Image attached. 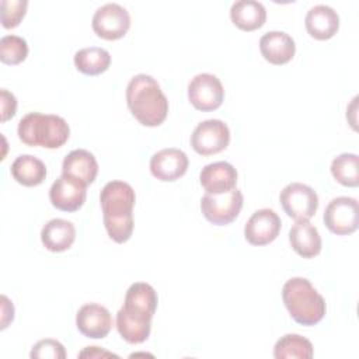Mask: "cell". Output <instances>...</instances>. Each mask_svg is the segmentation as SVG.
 Listing matches in <instances>:
<instances>
[{
  "label": "cell",
  "instance_id": "6da1fadb",
  "mask_svg": "<svg viewBox=\"0 0 359 359\" xmlns=\"http://www.w3.org/2000/svg\"><path fill=\"white\" fill-rule=\"evenodd\" d=\"M136 195L133 188L123 181H109L100 194L104 213V226L115 243H125L133 233V206Z\"/></svg>",
  "mask_w": 359,
  "mask_h": 359
},
{
  "label": "cell",
  "instance_id": "7a4b0ae2",
  "mask_svg": "<svg viewBox=\"0 0 359 359\" xmlns=\"http://www.w3.org/2000/svg\"><path fill=\"white\" fill-rule=\"evenodd\" d=\"M130 114L144 126H158L168 114V100L160 84L149 74H136L126 87Z\"/></svg>",
  "mask_w": 359,
  "mask_h": 359
},
{
  "label": "cell",
  "instance_id": "3957f363",
  "mask_svg": "<svg viewBox=\"0 0 359 359\" xmlns=\"http://www.w3.org/2000/svg\"><path fill=\"white\" fill-rule=\"evenodd\" d=\"M283 303L292 318L302 325H316L325 316V300L306 278H292L282 287Z\"/></svg>",
  "mask_w": 359,
  "mask_h": 359
},
{
  "label": "cell",
  "instance_id": "277c9868",
  "mask_svg": "<svg viewBox=\"0 0 359 359\" xmlns=\"http://www.w3.org/2000/svg\"><path fill=\"white\" fill-rule=\"evenodd\" d=\"M18 137L27 146H42L46 149L62 147L69 136V123L59 115L29 112L18 123Z\"/></svg>",
  "mask_w": 359,
  "mask_h": 359
},
{
  "label": "cell",
  "instance_id": "5b68a950",
  "mask_svg": "<svg viewBox=\"0 0 359 359\" xmlns=\"http://www.w3.org/2000/svg\"><path fill=\"white\" fill-rule=\"evenodd\" d=\"M243 194L237 188L220 195L205 194L201 199V210L210 223L224 226L238 216L243 208Z\"/></svg>",
  "mask_w": 359,
  "mask_h": 359
},
{
  "label": "cell",
  "instance_id": "8992f818",
  "mask_svg": "<svg viewBox=\"0 0 359 359\" xmlns=\"http://www.w3.org/2000/svg\"><path fill=\"white\" fill-rule=\"evenodd\" d=\"M280 205L285 213L294 220L311 219L318 208L317 192L302 182H292L280 192Z\"/></svg>",
  "mask_w": 359,
  "mask_h": 359
},
{
  "label": "cell",
  "instance_id": "52a82bcc",
  "mask_svg": "<svg viewBox=\"0 0 359 359\" xmlns=\"http://www.w3.org/2000/svg\"><path fill=\"white\" fill-rule=\"evenodd\" d=\"M324 223L337 236L352 234L359 226L358 201L351 196L334 198L325 208Z\"/></svg>",
  "mask_w": 359,
  "mask_h": 359
},
{
  "label": "cell",
  "instance_id": "ba28073f",
  "mask_svg": "<svg viewBox=\"0 0 359 359\" xmlns=\"http://www.w3.org/2000/svg\"><path fill=\"white\" fill-rule=\"evenodd\" d=\"M230 143V129L220 119H206L194 129L191 146L201 156L223 151Z\"/></svg>",
  "mask_w": 359,
  "mask_h": 359
},
{
  "label": "cell",
  "instance_id": "9c48e42d",
  "mask_svg": "<svg viewBox=\"0 0 359 359\" xmlns=\"http://www.w3.org/2000/svg\"><path fill=\"white\" fill-rule=\"evenodd\" d=\"M130 27V15L118 3H107L98 7L93 15V29L104 39L114 41L122 38Z\"/></svg>",
  "mask_w": 359,
  "mask_h": 359
},
{
  "label": "cell",
  "instance_id": "30bf717a",
  "mask_svg": "<svg viewBox=\"0 0 359 359\" xmlns=\"http://www.w3.org/2000/svg\"><path fill=\"white\" fill-rule=\"evenodd\" d=\"M223 98L224 88L215 74H196L188 84V100L199 111L208 112L219 108Z\"/></svg>",
  "mask_w": 359,
  "mask_h": 359
},
{
  "label": "cell",
  "instance_id": "8fae6325",
  "mask_svg": "<svg viewBox=\"0 0 359 359\" xmlns=\"http://www.w3.org/2000/svg\"><path fill=\"white\" fill-rule=\"evenodd\" d=\"M280 217L269 208L259 209L251 215L244 226V237L252 245H266L272 243L280 231Z\"/></svg>",
  "mask_w": 359,
  "mask_h": 359
},
{
  "label": "cell",
  "instance_id": "7c38bea8",
  "mask_svg": "<svg viewBox=\"0 0 359 359\" xmlns=\"http://www.w3.org/2000/svg\"><path fill=\"white\" fill-rule=\"evenodd\" d=\"M87 196V187L79 182L74 178L67 175L59 177L49 189L50 203L63 212H76L79 210Z\"/></svg>",
  "mask_w": 359,
  "mask_h": 359
},
{
  "label": "cell",
  "instance_id": "4fadbf2b",
  "mask_svg": "<svg viewBox=\"0 0 359 359\" xmlns=\"http://www.w3.org/2000/svg\"><path fill=\"white\" fill-rule=\"evenodd\" d=\"M79 331L93 339L105 338L112 328V317L108 309L97 303H88L79 309L76 314Z\"/></svg>",
  "mask_w": 359,
  "mask_h": 359
},
{
  "label": "cell",
  "instance_id": "5bb4252c",
  "mask_svg": "<svg viewBox=\"0 0 359 359\" xmlns=\"http://www.w3.org/2000/svg\"><path fill=\"white\" fill-rule=\"evenodd\" d=\"M188 164V157L182 150L168 147L153 154L150 158V171L158 181L171 182L187 172Z\"/></svg>",
  "mask_w": 359,
  "mask_h": 359
},
{
  "label": "cell",
  "instance_id": "9a60e30c",
  "mask_svg": "<svg viewBox=\"0 0 359 359\" xmlns=\"http://www.w3.org/2000/svg\"><path fill=\"white\" fill-rule=\"evenodd\" d=\"M157 303L158 297L154 287L146 282H136L132 283L126 290L122 309L130 316L151 321Z\"/></svg>",
  "mask_w": 359,
  "mask_h": 359
},
{
  "label": "cell",
  "instance_id": "2e32d148",
  "mask_svg": "<svg viewBox=\"0 0 359 359\" xmlns=\"http://www.w3.org/2000/svg\"><path fill=\"white\" fill-rule=\"evenodd\" d=\"M199 180L206 194H226L236 188L237 170L227 161L210 163L202 168Z\"/></svg>",
  "mask_w": 359,
  "mask_h": 359
},
{
  "label": "cell",
  "instance_id": "e0dca14e",
  "mask_svg": "<svg viewBox=\"0 0 359 359\" xmlns=\"http://www.w3.org/2000/svg\"><path fill=\"white\" fill-rule=\"evenodd\" d=\"M304 25L310 36L325 41L337 34L339 28V15L332 7L317 4L307 11Z\"/></svg>",
  "mask_w": 359,
  "mask_h": 359
},
{
  "label": "cell",
  "instance_id": "ac0fdd59",
  "mask_svg": "<svg viewBox=\"0 0 359 359\" xmlns=\"http://www.w3.org/2000/svg\"><path fill=\"white\" fill-rule=\"evenodd\" d=\"M259 50L264 59L272 65H285L294 56L293 38L282 31H269L259 39Z\"/></svg>",
  "mask_w": 359,
  "mask_h": 359
},
{
  "label": "cell",
  "instance_id": "d6986e66",
  "mask_svg": "<svg viewBox=\"0 0 359 359\" xmlns=\"http://www.w3.org/2000/svg\"><path fill=\"white\" fill-rule=\"evenodd\" d=\"M62 174L77 180L86 187L94 182L98 174V163L93 153L84 149L72 150L62 163Z\"/></svg>",
  "mask_w": 359,
  "mask_h": 359
},
{
  "label": "cell",
  "instance_id": "ffe728a7",
  "mask_svg": "<svg viewBox=\"0 0 359 359\" xmlns=\"http://www.w3.org/2000/svg\"><path fill=\"white\" fill-rule=\"evenodd\" d=\"M292 248L303 258H313L321 251V237L309 220H296L289 231Z\"/></svg>",
  "mask_w": 359,
  "mask_h": 359
},
{
  "label": "cell",
  "instance_id": "44dd1931",
  "mask_svg": "<svg viewBox=\"0 0 359 359\" xmlns=\"http://www.w3.org/2000/svg\"><path fill=\"white\" fill-rule=\"evenodd\" d=\"M76 238V229L72 222L65 219L49 220L41 231V240L46 250L62 252L72 247Z\"/></svg>",
  "mask_w": 359,
  "mask_h": 359
},
{
  "label": "cell",
  "instance_id": "7402d4cb",
  "mask_svg": "<svg viewBox=\"0 0 359 359\" xmlns=\"http://www.w3.org/2000/svg\"><path fill=\"white\" fill-rule=\"evenodd\" d=\"M230 18L236 27L243 31H254L264 25L266 10L257 0H238L230 8Z\"/></svg>",
  "mask_w": 359,
  "mask_h": 359
},
{
  "label": "cell",
  "instance_id": "603a6c76",
  "mask_svg": "<svg viewBox=\"0 0 359 359\" xmlns=\"http://www.w3.org/2000/svg\"><path fill=\"white\" fill-rule=\"evenodd\" d=\"M11 175L24 187H36L46 178V165L38 157L21 154L11 164Z\"/></svg>",
  "mask_w": 359,
  "mask_h": 359
},
{
  "label": "cell",
  "instance_id": "cb8c5ba5",
  "mask_svg": "<svg viewBox=\"0 0 359 359\" xmlns=\"http://www.w3.org/2000/svg\"><path fill=\"white\" fill-rule=\"evenodd\" d=\"M111 65V55L107 49L98 46L83 48L74 53V66L87 76L104 73Z\"/></svg>",
  "mask_w": 359,
  "mask_h": 359
},
{
  "label": "cell",
  "instance_id": "d4e9b609",
  "mask_svg": "<svg viewBox=\"0 0 359 359\" xmlns=\"http://www.w3.org/2000/svg\"><path fill=\"white\" fill-rule=\"evenodd\" d=\"M116 330L126 342L142 344L150 335L151 321L130 316L123 309H121L116 313Z\"/></svg>",
  "mask_w": 359,
  "mask_h": 359
},
{
  "label": "cell",
  "instance_id": "484cf974",
  "mask_svg": "<svg viewBox=\"0 0 359 359\" xmlns=\"http://www.w3.org/2000/svg\"><path fill=\"white\" fill-rule=\"evenodd\" d=\"M313 353L311 342L299 334H286L273 346V356L276 359H311Z\"/></svg>",
  "mask_w": 359,
  "mask_h": 359
},
{
  "label": "cell",
  "instance_id": "4316f807",
  "mask_svg": "<svg viewBox=\"0 0 359 359\" xmlns=\"http://www.w3.org/2000/svg\"><path fill=\"white\" fill-rule=\"evenodd\" d=\"M332 177L342 185L355 188L359 185V157L355 153H342L331 163Z\"/></svg>",
  "mask_w": 359,
  "mask_h": 359
},
{
  "label": "cell",
  "instance_id": "83f0119b",
  "mask_svg": "<svg viewBox=\"0 0 359 359\" xmlns=\"http://www.w3.org/2000/svg\"><path fill=\"white\" fill-rule=\"evenodd\" d=\"M28 56L27 41L18 35H4L0 39V60L6 65H18Z\"/></svg>",
  "mask_w": 359,
  "mask_h": 359
},
{
  "label": "cell",
  "instance_id": "f1b7e54d",
  "mask_svg": "<svg viewBox=\"0 0 359 359\" xmlns=\"http://www.w3.org/2000/svg\"><path fill=\"white\" fill-rule=\"evenodd\" d=\"M1 24L4 28L17 27L27 13V0H1Z\"/></svg>",
  "mask_w": 359,
  "mask_h": 359
},
{
  "label": "cell",
  "instance_id": "f546056e",
  "mask_svg": "<svg viewBox=\"0 0 359 359\" xmlns=\"http://www.w3.org/2000/svg\"><path fill=\"white\" fill-rule=\"evenodd\" d=\"M29 356L32 359H65L66 351L59 341L46 338V339L38 341L32 346Z\"/></svg>",
  "mask_w": 359,
  "mask_h": 359
},
{
  "label": "cell",
  "instance_id": "4dcf8cb0",
  "mask_svg": "<svg viewBox=\"0 0 359 359\" xmlns=\"http://www.w3.org/2000/svg\"><path fill=\"white\" fill-rule=\"evenodd\" d=\"M0 104H1V122L8 121L15 115L17 111V100L13 93L6 88L0 90Z\"/></svg>",
  "mask_w": 359,
  "mask_h": 359
},
{
  "label": "cell",
  "instance_id": "1f68e13d",
  "mask_svg": "<svg viewBox=\"0 0 359 359\" xmlns=\"http://www.w3.org/2000/svg\"><path fill=\"white\" fill-rule=\"evenodd\" d=\"M14 320V306L8 300L7 296H1V330L7 328V325Z\"/></svg>",
  "mask_w": 359,
  "mask_h": 359
},
{
  "label": "cell",
  "instance_id": "d6a6232c",
  "mask_svg": "<svg viewBox=\"0 0 359 359\" xmlns=\"http://www.w3.org/2000/svg\"><path fill=\"white\" fill-rule=\"evenodd\" d=\"M80 358H102V356H114L118 358L116 355L108 352V351H102L98 346H87L84 351H81L79 353Z\"/></svg>",
  "mask_w": 359,
  "mask_h": 359
}]
</instances>
